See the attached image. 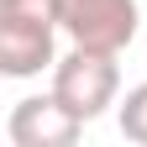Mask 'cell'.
I'll return each mask as SVG.
<instances>
[{
	"label": "cell",
	"instance_id": "6da1fadb",
	"mask_svg": "<svg viewBox=\"0 0 147 147\" xmlns=\"http://www.w3.org/2000/svg\"><path fill=\"white\" fill-rule=\"evenodd\" d=\"M58 0H0V74L37 79L58 63Z\"/></svg>",
	"mask_w": 147,
	"mask_h": 147
},
{
	"label": "cell",
	"instance_id": "7a4b0ae2",
	"mask_svg": "<svg viewBox=\"0 0 147 147\" xmlns=\"http://www.w3.org/2000/svg\"><path fill=\"white\" fill-rule=\"evenodd\" d=\"M121 53H95V47H68L53 63V95H58L84 126L105 116L121 95Z\"/></svg>",
	"mask_w": 147,
	"mask_h": 147
},
{
	"label": "cell",
	"instance_id": "3957f363",
	"mask_svg": "<svg viewBox=\"0 0 147 147\" xmlns=\"http://www.w3.org/2000/svg\"><path fill=\"white\" fill-rule=\"evenodd\" d=\"M137 0H58V26L74 47L95 53H126L137 37Z\"/></svg>",
	"mask_w": 147,
	"mask_h": 147
},
{
	"label": "cell",
	"instance_id": "277c9868",
	"mask_svg": "<svg viewBox=\"0 0 147 147\" xmlns=\"http://www.w3.org/2000/svg\"><path fill=\"white\" fill-rule=\"evenodd\" d=\"M84 131V121L74 116V110L53 95H26V100H16L11 105V116H5V137L16 147H74Z\"/></svg>",
	"mask_w": 147,
	"mask_h": 147
},
{
	"label": "cell",
	"instance_id": "5b68a950",
	"mask_svg": "<svg viewBox=\"0 0 147 147\" xmlns=\"http://www.w3.org/2000/svg\"><path fill=\"white\" fill-rule=\"evenodd\" d=\"M116 121H121V137H126V142L147 147V84L126 89V100H121V110H116Z\"/></svg>",
	"mask_w": 147,
	"mask_h": 147
}]
</instances>
